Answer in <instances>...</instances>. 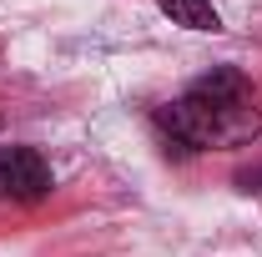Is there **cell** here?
I'll use <instances>...</instances> for the list:
<instances>
[{"instance_id": "cell-1", "label": "cell", "mask_w": 262, "mask_h": 257, "mask_svg": "<svg viewBox=\"0 0 262 257\" xmlns=\"http://www.w3.org/2000/svg\"><path fill=\"white\" fill-rule=\"evenodd\" d=\"M157 126L187 146V152H202V146H247L262 136V106L252 101V86L242 81V71L232 66H212L207 76H196L192 91L182 101H171L157 111Z\"/></svg>"}, {"instance_id": "cell-2", "label": "cell", "mask_w": 262, "mask_h": 257, "mask_svg": "<svg viewBox=\"0 0 262 257\" xmlns=\"http://www.w3.org/2000/svg\"><path fill=\"white\" fill-rule=\"evenodd\" d=\"M56 187L51 177V161L40 157L35 146H0V202H46Z\"/></svg>"}, {"instance_id": "cell-3", "label": "cell", "mask_w": 262, "mask_h": 257, "mask_svg": "<svg viewBox=\"0 0 262 257\" xmlns=\"http://www.w3.org/2000/svg\"><path fill=\"white\" fill-rule=\"evenodd\" d=\"M162 15H171L177 26H187V31H222V15H217V5L212 0H151Z\"/></svg>"}, {"instance_id": "cell-4", "label": "cell", "mask_w": 262, "mask_h": 257, "mask_svg": "<svg viewBox=\"0 0 262 257\" xmlns=\"http://www.w3.org/2000/svg\"><path fill=\"white\" fill-rule=\"evenodd\" d=\"M237 187H247V192H262V166L242 172V177H237Z\"/></svg>"}]
</instances>
